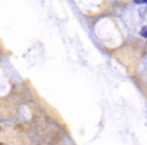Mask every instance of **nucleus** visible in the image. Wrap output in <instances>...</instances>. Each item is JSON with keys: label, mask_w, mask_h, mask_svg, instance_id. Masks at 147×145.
<instances>
[{"label": "nucleus", "mask_w": 147, "mask_h": 145, "mask_svg": "<svg viewBox=\"0 0 147 145\" xmlns=\"http://www.w3.org/2000/svg\"><path fill=\"white\" fill-rule=\"evenodd\" d=\"M140 34L142 35V36H144V37H147V26L143 27V28L141 29Z\"/></svg>", "instance_id": "1"}, {"label": "nucleus", "mask_w": 147, "mask_h": 145, "mask_svg": "<svg viewBox=\"0 0 147 145\" xmlns=\"http://www.w3.org/2000/svg\"><path fill=\"white\" fill-rule=\"evenodd\" d=\"M136 3H147V0H135Z\"/></svg>", "instance_id": "2"}]
</instances>
